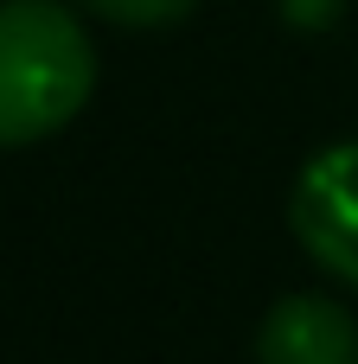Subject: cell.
Wrapping results in <instances>:
<instances>
[{
	"label": "cell",
	"instance_id": "1",
	"mask_svg": "<svg viewBox=\"0 0 358 364\" xmlns=\"http://www.w3.org/2000/svg\"><path fill=\"white\" fill-rule=\"evenodd\" d=\"M96 90V45L58 0H0V147L58 134Z\"/></svg>",
	"mask_w": 358,
	"mask_h": 364
},
{
	"label": "cell",
	"instance_id": "2",
	"mask_svg": "<svg viewBox=\"0 0 358 364\" xmlns=\"http://www.w3.org/2000/svg\"><path fill=\"white\" fill-rule=\"evenodd\" d=\"M288 230L295 243L333 275L358 288V141L320 147L288 192Z\"/></svg>",
	"mask_w": 358,
	"mask_h": 364
},
{
	"label": "cell",
	"instance_id": "3",
	"mask_svg": "<svg viewBox=\"0 0 358 364\" xmlns=\"http://www.w3.org/2000/svg\"><path fill=\"white\" fill-rule=\"evenodd\" d=\"M256 364H358V320L327 294H282L256 326Z\"/></svg>",
	"mask_w": 358,
	"mask_h": 364
},
{
	"label": "cell",
	"instance_id": "4",
	"mask_svg": "<svg viewBox=\"0 0 358 364\" xmlns=\"http://www.w3.org/2000/svg\"><path fill=\"white\" fill-rule=\"evenodd\" d=\"M96 19L109 26H135V32H154V26H179L199 0H83Z\"/></svg>",
	"mask_w": 358,
	"mask_h": 364
},
{
	"label": "cell",
	"instance_id": "5",
	"mask_svg": "<svg viewBox=\"0 0 358 364\" xmlns=\"http://www.w3.org/2000/svg\"><path fill=\"white\" fill-rule=\"evenodd\" d=\"M339 6H346V0H282V19H288L295 32H327V26L339 19Z\"/></svg>",
	"mask_w": 358,
	"mask_h": 364
}]
</instances>
